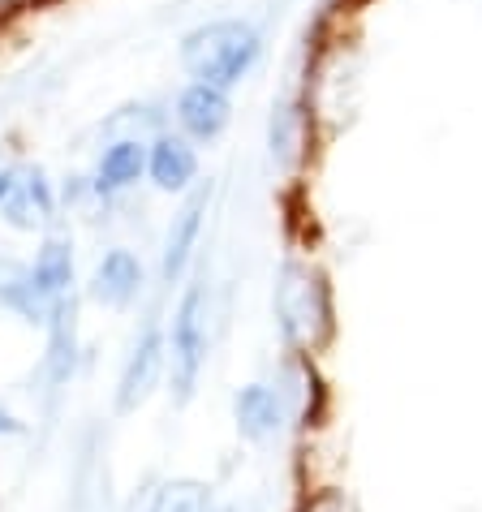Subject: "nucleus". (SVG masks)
I'll use <instances>...</instances> for the list:
<instances>
[{
  "instance_id": "f257e3e1",
  "label": "nucleus",
  "mask_w": 482,
  "mask_h": 512,
  "mask_svg": "<svg viewBox=\"0 0 482 512\" xmlns=\"http://www.w3.org/2000/svg\"><path fill=\"white\" fill-rule=\"evenodd\" d=\"M276 323L285 345L297 353H315L332 340V297L315 267L285 263L276 276Z\"/></svg>"
},
{
  "instance_id": "f03ea898",
  "label": "nucleus",
  "mask_w": 482,
  "mask_h": 512,
  "mask_svg": "<svg viewBox=\"0 0 482 512\" xmlns=\"http://www.w3.org/2000/svg\"><path fill=\"white\" fill-rule=\"evenodd\" d=\"M254 61H259V31L237 18L198 26V31L186 35V44H181L186 74L207 82V87H220V91L246 78Z\"/></svg>"
},
{
  "instance_id": "7ed1b4c3",
  "label": "nucleus",
  "mask_w": 482,
  "mask_h": 512,
  "mask_svg": "<svg viewBox=\"0 0 482 512\" xmlns=\"http://www.w3.org/2000/svg\"><path fill=\"white\" fill-rule=\"evenodd\" d=\"M207 362V284H190L181 297L173 332H168V366H173L177 401H190Z\"/></svg>"
},
{
  "instance_id": "20e7f679",
  "label": "nucleus",
  "mask_w": 482,
  "mask_h": 512,
  "mask_svg": "<svg viewBox=\"0 0 482 512\" xmlns=\"http://www.w3.org/2000/svg\"><path fill=\"white\" fill-rule=\"evenodd\" d=\"M233 418H237V435L250 444H267L280 426H285V392L267 388V383H246L233 396Z\"/></svg>"
},
{
  "instance_id": "39448f33",
  "label": "nucleus",
  "mask_w": 482,
  "mask_h": 512,
  "mask_svg": "<svg viewBox=\"0 0 482 512\" xmlns=\"http://www.w3.org/2000/svg\"><path fill=\"white\" fill-rule=\"evenodd\" d=\"M160 366H164V340H160V327H147L143 340L134 345V353L125 358V371H121V388H117V409L130 414L151 396L155 379H160Z\"/></svg>"
},
{
  "instance_id": "423d86ee",
  "label": "nucleus",
  "mask_w": 482,
  "mask_h": 512,
  "mask_svg": "<svg viewBox=\"0 0 482 512\" xmlns=\"http://www.w3.org/2000/svg\"><path fill=\"white\" fill-rule=\"evenodd\" d=\"M0 211H5V220L13 229H39V224H48L52 216V190L39 168H22V173H13L9 181V194L0 198Z\"/></svg>"
},
{
  "instance_id": "0eeeda50",
  "label": "nucleus",
  "mask_w": 482,
  "mask_h": 512,
  "mask_svg": "<svg viewBox=\"0 0 482 512\" xmlns=\"http://www.w3.org/2000/svg\"><path fill=\"white\" fill-rule=\"evenodd\" d=\"M138 293H143V263H138L130 250L104 254L99 267H95V276H91V297L95 302L121 310V306H130Z\"/></svg>"
},
{
  "instance_id": "6e6552de",
  "label": "nucleus",
  "mask_w": 482,
  "mask_h": 512,
  "mask_svg": "<svg viewBox=\"0 0 482 512\" xmlns=\"http://www.w3.org/2000/svg\"><path fill=\"white\" fill-rule=\"evenodd\" d=\"M177 121H181V130L194 138H216L224 125H229V95L220 87H207V82H194V87L177 99Z\"/></svg>"
},
{
  "instance_id": "1a4fd4ad",
  "label": "nucleus",
  "mask_w": 482,
  "mask_h": 512,
  "mask_svg": "<svg viewBox=\"0 0 482 512\" xmlns=\"http://www.w3.org/2000/svg\"><path fill=\"white\" fill-rule=\"evenodd\" d=\"M203 207H207V190H198L186 211L173 220V229H168V241H164V263H160V276L164 284H173L181 272H186L190 254H194V241H198V229H203Z\"/></svg>"
},
{
  "instance_id": "9d476101",
  "label": "nucleus",
  "mask_w": 482,
  "mask_h": 512,
  "mask_svg": "<svg viewBox=\"0 0 482 512\" xmlns=\"http://www.w3.org/2000/svg\"><path fill=\"white\" fill-rule=\"evenodd\" d=\"M0 306H9L13 315H22L26 323H48L52 319V306L39 297L31 267L13 263V259H0Z\"/></svg>"
},
{
  "instance_id": "9b49d317",
  "label": "nucleus",
  "mask_w": 482,
  "mask_h": 512,
  "mask_svg": "<svg viewBox=\"0 0 482 512\" xmlns=\"http://www.w3.org/2000/svg\"><path fill=\"white\" fill-rule=\"evenodd\" d=\"M31 276H35V289L48 306L65 302L69 284H74V246H69L65 237H48L44 250H39V259L31 263Z\"/></svg>"
},
{
  "instance_id": "f8f14e48",
  "label": "nucleus",
  "mask_w": 482,
  "mask_h": 512,
  "mask_svg": "<svg viewBox=\"0 0 482 512\" xmlns=\"http://www.w3.org/2000/svg\"><path fill=\"white\" fill-rule=\"evenodd\" d=\"M147 168H151V181L168 194L186 190L194 173H198V160H194V147L186 138H160L147 155Z\"/></svg>"
},
{
  "instance_id": "ddd939ff",
  "label": "nucleus",
  "mask_w": 482,
  "mask_h": 512,
  "mask_svg": "<svg viewBox=\"0 0 482 512\" xmlns=\"http://www.w3.org/2000/svg\"><path fill=\"white\" fill-rule=\"evenodd\" d=\"M143 168H147V147H143V142H134V138L112 142V147L104 151V160H99L95 190L99 194H117L125 186H134Z\"/></svg>"
},
{
  "instance_id": "4468645a",
  "label": "nucleus",
  "mask_w": 482,
  "mask_h": 512,
  "mask_svg": "<svg viewBox=\"0 0 482 512\" xmlns=\"http://www.w3.org/2000/svg\"><path fill=\"white\" fill-rule=\"evenodd\" d=\"M147 512H211V487L203 482H168L155 491Z\"/></svg>"
},
{
  "instance_id": "2eb2a0df",
  "label": "nucleus",
  "mask_w": 482,
  "mask_h": 512,
  "mask_svg": "<svg viewBox=\"0 0 482 512\" xmlns=\"http://www.w3.org/2000/svg\"><path fill=\"white\" fill-rule=\"evenodd\" d=\"M297 512H358V504H353L345 491L328 487V491H315V495H306V500H302V508H297Z\"/></svg>"
},
{
  "instance_id": "dca6fc26",
  "label": "nucleus",
  "mask_w": 482,
  "mask_h": 512,
  "mask_svg": "<svg viewBox=\"0 0 482 512\" xmlns=\"http://www.w3.org/2000/svg\"><path fill=\"white\" fill-rule=\"evenodd\" d=\"M22 431H26V422L13 418L9 409H0V439H13V435H22Z\"/></svg>"
},
{
  "instance_id": "f3484780",
  "label": "nucleus",
  "mask_w": 482,
  "mask_h": 512,
  "mask_svg": "<svg viewBox=\"0 0 482 512\" xmlns=\"http://www.w3.org/2000/svg\"><path fill=\"white\" fill-rule=\"evenodd\" d=\"M9 181H13V173H0V198L9 194Z\"/></svg>"
}]
</instances>
